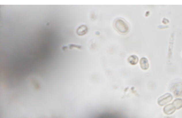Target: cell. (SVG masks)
Returning a JSON list of instances; mask_svg holds the SVG:
<instances>
[{"label":"cell","mask_w":182,"mask_h":118,"mask_svg":"<svg viewBox=\"0 0 182 118\" xmlns=\"http://www.w3.org/2000/svg\"><path fill=\"white\" fill-rule=\"evenodd\" d=\"M113 26L116 31L121 35H126L130 30L129 23L122 18L116 19L114 21Z\"/></svg>","instance_id":"1"},{"label":"cell","mask_w":182,"mask_h":118,"mask_svg":"<svg viewBox=\"0 0 182 118\" xmlns=\"http://www.w3.org/2000/svg\"><path fill=\"white\" fill-rule=\"evenodd\" d=\"M176 110V108L173 106V104H169L164 108V112L166 114L170 115L173 114Z\"/></svg>","instance_id":"5"},{"label":"cell","mask_w":182,"mask_h":118,"mask_svg":"<svg viewBox=\"0 0 182 118\" xmlns=\"http://www.w3.org/2000/svg\"><path fill=\"white\" fill-rule=\"evenodd\" d=\"M88 31V27L85 25L80 26L77 29L76 33L79 36H82L87 34Z\"/></svg>","instance_id":"3"},{"label":"cell","mask_w":182,"mask_h":118,"mask_svg":"<svg viewBox=\"0 0 182 118\" xmlns=\"http://www.w3.org/2000/svg\"><path fill=\"white\" fill-rule=\"evenodd\" d=\"M173 97L171 95L166 94L159 98L158 101V104L160 106H163L165 104L171 101Z\"/></svg>","instance_id":"2"},{"label":"cell","mask_w":182,"mask_h":118,"mask_svg":"<svg viewBox=\"0 0 182 118\" xmlns=\"http://www.w3.org/2000/svg\"><path fill=\"white\" fill-rule=\"evenodd\" d=\"M139 60L138 57L135 55H132L129 56L128 58V62L132 65H135L137 64Z\"/></svg>","instance_id":"6"},{"label":"cell","mask_w":182,"mask_h":118,"mask_svg":"<svg viewBox=\"0 0 182 118\" xmlns=\"http://www.w3.org/2000/svg\"><path fill=\"white\" fill-rule=\"evenodd\" d=\"M67 47H68L70 49H72L73 48H78L79 49H80L82 48V46H80V45H76L73 44H70L68 46H67Z\"/></svg>","instance_id":"8"},{"label":"cell","mask_w":182,"mask_h":118,"mask_svg":"<svg viewBox=\"0 0 182 118\" xmlns=\"http://www.w3.org/2000/svg\"><path fill=\"white\" fill-rule=\"evenodd\" d=\"M140 64L141 68L144 70H147L149 66L148 60L145 57H143L141 59Z\"/></svg>","instance_id":"4"},{"label":"cell","mask_w":182,"mask_h":118,"mask_svg":"<svg viewBox=\"0 0 182 118\" xmlns=\"http://www.w3.org/2000/svg\"><path fill=\"white\" fill-rule=\"evenodd\" d=\"M172 104L176 109H180L182 108V99H177L175 100Z\"/></svg>","instance_id":"7"}]
</instances>
